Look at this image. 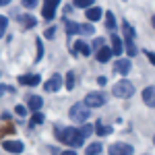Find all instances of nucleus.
Masks as SVG:
<instances>
[{"instance_id": "nucleus-1", "label": "nucleus", "mask_w": 155, "mask_h": 155, "mask_svg": "<svg viewBox=\"0 0 155 155\" xmlns=\"http://www.w3.org/2000/svg\"><path fill=\"white\" fill-rule=\"evenodd\" d=\"M58 139L62 141V143L71 145V147H81L83 141H85L77 128H60L58 130Z\"/></svg>"}, {"instance_id": "nucleus-2", "label": "nucleus", "mask_w": 155, "mask_h": 155, "mask_svg": "<svg viewBox=\"0 0 155 155\" xmlns=\"http://www.w3.org/2000/svg\"><path fill=\"white\" fill-rule=\"evenodd\" d=\"M71 118L74 122H79V124H85L89 120V107L85 106V104H74L71 107Z\"/></svg>"}, {"instance_id": "nucleus-3", "label": "nucleus", "mask_w": 155, "mask_h": 155, "mask_svg": "<svg viewBox=\"0 0 155 155\" xmlns=\"http://www.w3.org/2000/svg\"><path fill=\"white\" fill-rule=\"evenodd\" d=\"M112 93L116 97H130L132 93H134V85L130 83V81H120V83L114 85V89H112Z\"/></svg>"}, {"instance_id": "nucleus-4", "label": "nucleus", "mask_w": 155, "mask_h": 155, "mask_svg": "<svg viewBox=\"0 0 155 155\" xmlns=\"http://www.w3.org/2000/svg\"><path fill=\"white\" fill-rule=\"evenodd\" d=\"M87 107H99L106 104V95L101 93V91H91V93H87L85 95V101H83Z\"/></svg>"}, {"instance_id": "nucleus-5", "label": "nucleus", "mask_w": 155, "mask_h": 155, "mask_svg": "<svg viewBox=\"0 0 155 155\" xmlns=\"http://www.w3.org/2000/svg\"><path fill=\"white\" fill-rule=\"evenodd\" d=\"M110 155H132V147L128 143H114L107 149Z\"/></svg>"}, {"instance_id": "nucleus-6", "label": "nucleus", "mask_w": 155, "mask_h": 155, "mask_svg": "<svg viewBox=\"0 0 155 155\" xmlns=\"http://www.w3.org/2000/svg\"><path fill=\"white\" fill-rule=\"evenodd\" d=\"M44 87H46V91H50V93H52V91H58L60 87H62V77H60V74H52L50 81L44 85Z\"/></svg>"}, {"instance_id": "nucleus-7", "label": "nucleus", "mask_w": 155, "mask_h": 155, "mask_svg": "<svg viewBox=\"0 0 155 155\" xmlns=\"http://www.w3.org/2000/svg\"><path fill=\"white\" fill-rule=\"evenodd\" d=\"M130 60L128 58H120L118 62H116V64H114V68H116V72H118V74H128V72H130Z\"/></svg>"}, {"instance_id": "nucleus-8", "label": "nucleus", "mask_w": 155, "mask_h": 155, "mask_svg": "<svg viewBox=\"0 0 155 155\" xmlns=\"http://www.w3.org/2000/svg\"><path fill=\"white\" fill-rule=\"evenodd\" d=\"M2 147H4L6 151H11V153H21V151L25 149L21 141H4V143H2Z\"/></svg>"}, {"instance_id": "nucleus-9", "label": "nucleus", "mask_w": 155, "mask_h": 155, "mask_svg": "<svg viewBox=\"0 0 155 155\" xmlns=\"http://www.w3.org/2000/svg\"><path fill=\"white\" fill-rule=\"evenodd\" d=\"M19 83H21V85H29V87H33V85L41 83V79H39V74H23V77H19Z\"/></svg>"}, {"instance_id": "nucleus-10", "label": "nucleus", "mask_w": 155, "mask_h": 155, "mask_svg": "<svg viewBox=\"0 0 155 155\" xmlns=\"http://www.w3.org/2000/svg\"><path fill=\"white\" fill-rule=\"evenodd\" d=\"M143 99L149 107H155V87H147L143 91Z\"/></svg>"}, {"instance_id": "nucleus-11", "label": "nucleus", "mask_w": 155, "mask_h": 155, "mask_svg": "<svg viewBox=\"0 0 155 155\" xmlns=\"http://www.w3.org/2000/svg\"><path fill=\"white\" fill-rule=\"evenodd\" d=\"M85 11H87V15H85L87 21H91V23L101 19V8H97V6H89V8H85Z\"/></svg>"}, {"instance_id": "nucleus-12", "label": "nucleus", "mask_w": 155, "mask_h": 155, "mask_svg": "<svg viewBox=\"0 0 155 155\" xmlns=\"http://www.w3.org/2000/svg\"><path fill=\"white\" fill-rule=\"evenodd\" d=\"M122 52H124V44H122V39L114 33V35H112V54H118L120 56Z\"/></svg>"}, {"instance_id": "nucleus-13", "label": "nucleus", "mask_w": 155, "mask_h": 155, "mask_svg": "<svg viewBox=\"0 0 155 155\" xmlns=\"http://www.w3.org/2000/svg\"><path fill=\"white\" fill-rule=\"evenodd\" d=\"M110 58H112V48H107L106 44H104L101 48L97 50V60H99V62H107Z\"/></svg>"}, {"instance_id": "nucleus-14", "label": "nucleus", "mask_w": 155, "mask_h": 155, "mask_svg": "<svg viewBox=\"0 0 155 155\" xmlns=\"http://www.w3.org/2000/svg\"><path fill=\"white\" fill-rule=\"evenodd\" d=\"M56 6H58V0H48V4L44 6V19H52Z\"/></svg>"}, {"instance_id": "nucleus-15", "label": "nucleus", "mask_w": 155, "mask_h": 155, "mask_svg": "<svg viewBox=\"0 0 155 155\" xmlns=\"http://www.w3.org/2000/svg\"><path fill=\"white\" fill-rule=\"evenodd\" d=\"M41 104H44V99L37 97V95H31L29 99H27V106H29V110H33V112H39Z\"/></svg>"}, {"instance_id": "nucleus-16", "label": "nucleus", "mask_w": 155, "mask_h": 155, "mask_svg": "<svg viewBox=\"0 0 155 155\" xmlns=\"http://www.w3.org/2000/svg\"><path fill=\"white\" fill-rule=\"evenodd\" d=\"M124 39H126V41H124V50H126V54H128V56H137L139 50H137V46H134V39H132V37H124Z\"/></svg>"}, {"instance_id": "nucleus-17", "label": "nucleus", "mask_w": 155, "mask_h": 155, "mask_svg": "<svg viewBox=\"0 0 155 155\" xmlns=\"http://www.w3.org/2000/svg\"><path fill=\"white\" fill-rule=\"evenodd\" d=\"M74 54H83V56H89V54H91V48H89L85 41H81V39H79V41L74 44Z\"/></svg>"}, {"instance_id": "nucleus-18", "label": "nucleus", "mask_w": 155, "mask_h": 155, "mask_svg": "<svg viewBox=\"0 0 155 155\" xmlns=\"http://www.w3.org/2000/svg\"><path fill=\"white\" fill-rule=\"evenodd\" d=\"M66 31H68V35H77V33H81V25L74 21H66Z\"/></svg>"}, {"instance_id": "nucleus-19", "label": "nucleus", "mask_w": 155, "mask_h": 155, "mask_svg": "<svg viewBox=\"0 0 155 155\" xmlns=\"http://www.w3.org/2000/svg\"><path fill=\"white\" fill-rule=\"evenodd\" d=\"M95 130H97L99 137H107V134L112 132V126H106L104 122H97V124H95Z\"/></svg>"}, {"instance_id": "nucleus-20", "label": "nucleus", "mask_w": 155, "mask_h": 155, "mask_svg": "<svg viewBox=\"0 0 155 155\" xmlns=\"http://www.w3.org/2000/svg\"><path fill=\"white\" fill-rule=\"evenodd\" d=\"M19 23H23L25 27H33V25H35V17H31V15H23V17H19Z\"/></svg>"}, {"instance_id": "nucleus-21", "label": "nucleus", "mask_w": 155, "mask_h": 155, "mask_svg": "<svg viewBox=\"0 0 155 155\" xmlns=\"http://www.w3.org/2000/svg\"><path fill=\"white\" fill-rule=\"evenodd\" d=\"M85 153H87V155H99V153H101V145H99V143L89 145V147L85 149Z\"/></svg>"}, {"instance_id": "nucleus-22", "label": "nucleus", "mask_w": 155, "mask_h": 155, "mask_svg": "<svg viewBox=\"0 0 155 155\" xmlns=\"http://www.w3.org/2000/svg\"><path fill=\"white\" fill-rule=\"evenodd\" d=\"M106 25H107V29H114V27H116V19H114V12H106Z\"/></svg>"}, {"instance_id": "nucleus-23", "label": "nucleus", "mask_w": 155, "mask_h": 155, "mask_svg": "<svg viewBox=\"0 0 155 155\" xmlns=\"http://www.w3.org/2000/svg\"><path fill=\"white\" fill-rule=\"evenodd\" d=\"M93 2H95V0H74V6H79V8H89V6H93Z\"/></svg>"}, {"instance_id": "nucleus-24", "label": "nucleus", "mask_w": 155, "mask_h": 155, "mask_svg": "<svg viewBox=\"0 0 155 155\" xmlns=\"http://www.w3.org/2000/svg\"><path fill=\"white\" fill-rule=\"evenodd\" d=\"M79 132H81V137H83V139H85V137H89V134L93 132V126L85 122V124H83V128H79Z\"/></svg>"}, {"instance_id": "nucleus-25", "label": "nucleus", "mask_w": 155, "mask_h": 155, "mask_svg": "<svg viewBox=\"0 0 155 155\" xmlns=\"http://www.w3.org/2000/svg\"><path fill=\"white\" fill-rule=\"evenodd\" d=\"M81 33L91 35V33H95V29H93V25H91V23H85V25H81Z\"/></svg>"}, {"instance_id": "nucleus-26", "label": "nucleus", "mask_w": 155, "mask_h": 155, "mask_svg": "<svg viewBox=\"0 0 155 155\" xmlns=\"http://www.w3.org/2000/svg\"><path fill=\"white\" fill-rule=\"evenodd\" d=\"M41 122H44V114H41V112H33L31 124H41Z\"/></svg>"}, {"instance_id": "nucleus-27", "label": "nucleus", "mask_w": 155, "mask_h": 155, "mask_svg": "<svg viewBox=\"0 0 155 155\" xmlns=\"http://www.w3.org/2000/svg\"><path fill=\"white\" fill-rule=\"evenodd\" d=\"M6 25H8V19H6V17H0V37L4 35V31H6Z\"/></svg>"}, {"instance_id": "nucleus-28", "label": "nucleus", "mask_w": 155, "mask_h": 155, "mask_svg": "<svg viewBox=\"0 0 155 155\" xmlns=\"http://www.w3.org/2000/svg\"><path fill=\"white\" fill-rule=\"evenodd\" d=\"M66 89H72V87H74V74H72V72H68V74H66Z\"/></svg>"}, {"instance_id": "nucleus-29", "label": "nucleus", "mask_w": 155, "mask_h": 155, "mask_svg": "<svg viewBox=\"0 0 155 155\" xmlns=\"http://www.w3.org/2000/svg\"><path fill=\"white\" fill-rule=\"evenodd\" d=\"M21 2H23L25 8H35L37 6V0H21Z\"/></svg>"}, {"instance_id": "nucleus-30", "label": "nucleus", "mask_w": 155, "mask_h": 155, "mask_svg": "<svg viewBox=\"0 0 155 155\" xmlns=\"http://www.w3.org/2000/svg\"><path fill=\"white\" fill-rule=\"evenodd\" d=\"M15 112H17V114H19L21 118H23L25 114H27V107H25V106H17V107H15Z\"/></svg>"}, {"instance_id": "nucleus-31", "label": "nucleus", "mask_w": 155, "mask_h": 155, "mask_svg": "<svg viewBox=\"0 0 155 155\" xmlns=\"http://www.w3.org/2000/svg\"><path fill=\"white\" fill-rule=\"evenodd\" d=\"M44 35L48 37V39H52V37L56 35V29H54V27H48V29H46V33H44Z\"/></svg>"}, {"instance_id": "nucleus-32", "label": "nucleus", "mask_w": 155, "mask_h": 155, "mask_svg": "<svg viewBox=\"0 0 155 155\" xmlns=\"http://www.w3.org/2000/svg\"><path fill=\"white\" fill-rule=\"evenodd\" d=\"M35 46H37V60H41V56H44V52H41V50H44V48H41V41H39V39L35 41Z\"/></svg>"}, {"instance_id": "nucleus-33", "label": "nucleus", "mask_w": 155, "mask_h": 155, "mask_svg": "<svg viewBox=\"0 0 155 155\" xmlns=\"http://www.w3.org/2000/svg\"><path fill=\"white\" fill-rule=\"evenodd\" d=\"M101 46H104V39H95V41H93V48H101Z\"/></svg>"}, {"instance_id": "nucleus-34", "label": "nucleus", "mask_w": 155, "mask_h": 155, "mask_svg": "<svg viewBox=\"0 0 155 155\" xmlns=\"http://www.w3.org/2000/svg\"><path fill=\"white\" fill-rule=\"evenodd\" d=\"M147 58H149V60L155 64V54H153V52H147Z\"/></svg>"}, {"instance_id": "nucleus-35", "label": "nucleus", "mask_w": 155, "mask_h": 155, "mask_svg": "<svg viewBox=\"0 0 155 155\" xmlns=\"http://www.w3.org/2000/svg\"><path fill=\"white\" fill-rule=\"evenodd\" d=\"M97 83H99V85H106V83H107L106 77H99V79H97Z\"/></svg>"}, {"instance_id": "nucleus-36", "label": "nucleus", "mask_w": 155, "mask_h": 155, "mask_svg": "<svg viewBox=\"0 0 155 155\" xmlns=\"http://www.w3.org/2000/svg\"><path fill=\"white\" fill-rule=\"evenodd\" d=\"M60 155H77V153H74V151H62Z\"/></svg>"}, {"instance_id": "nucleus-37", "label": "nucleus", "mask_w": 155, "mask_h": 155, "mask_svg": "<svg viewBox=\"0 0 155 155\" xmlns=\"http://www.w3.org/2000/svg\"><path fill=\"white\" fill-rule=\"evenodd\" d=\"M4 91H6V87H4V85H0V95H4Z\"/></svg>"}, {"instance_id": "nucleus-38", "label": "nucleus", "mask_w": 155, "mask_h": 155, "mask_svg": "<svg viewBox=\"0 0 155 155\" xmlns=\"http://www.w3.org/2000/svg\"><path fill=\"white\" fill-rule=\"evenodd\" d=\"M8 2H11V0H0V6H2V4H8Z\"/></svg>"}, {"instance_id": "nucleus-39", "label": "nucleus", "mask_w": 155, "mask_h": 155, "mask_svg": "<svg viewBox=\"0 0 155 155\" xmlns=\"http://www.w3.org/2000/svg\"><path fill=\"white\" fill-rule=\"evenodd\" d=\"M153 27H155V15H153Z\"/></svg>"}]
</instances>
